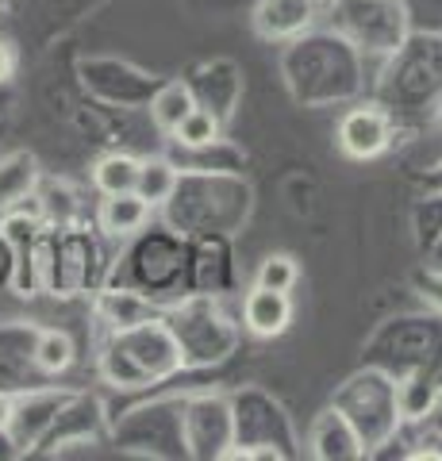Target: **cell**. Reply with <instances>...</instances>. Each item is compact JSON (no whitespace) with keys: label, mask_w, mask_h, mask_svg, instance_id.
I'll list each match as a JSON object with an SVG mask.
<instances>
[{"label":"cell","mask_w":442,"mask_h":461,"mask_svg":"<svg viewBox=\"0 0 442 461\" xmlns=\"http://www.w3.org/2000/svg\"><path fill=\"white\" fill-rule=\"evenodd\" d=\"M281 81L301 108L354 104L365 93V58L331 27L316 23L311 32L284 42Z\"/></svg>","instance_id":"6da1fadb"},{"label":"cell","mask_w":442,"mask_h":461,"mask_svg":"<svg viewBox=\"0 0 442 461\" xmlns=\"http://www.w3.org/2000/svg\"><path fill=\"white\" fill-rule=\"evenodd\" d=\"M374 100L389 108L401 127L427 123L442 112V35L408 32L392 54L381 58L374 74Z\"/></svg>","instance_id":"7a4b0ae2"},{"label":"cell","mask_w":442,"mask_h":461,"mask_svg":"<svg viewBox=\"0 0 442 461\" xmlns=\"http://www.w3.org/2000/svg\"><path fill=\"white\" fill-rule=\"evenodd\" d=\"M162 223L181 230L185 239L196 235H235L247 227L254 212V185L242 173H204L181 169L169 200L158 208Z\"/></svg>","instance_id":"3957f363"},{"label":"cell","mask_w":442,"mask_h":461,"mask_svg":"<svg viewBox=\"0 0 442 461\" xmlns=\"http://www.w3.org/2000/svg\"><path fill=\"white\" fill-rule=\"evenodd\" d=\"M96 373L116 393H150L158 384H174L189 369L166 315H158V320L104 335L96 350Z\"/></svg>","instance_id":"277c9868"},{"label":"cell","mask_w":442,"mask_h":461,"mask_svg":"<svg viewBox=\"0 0 442 461\" xmlns=\"http://www.w3.org/2000/svg\"><path fill=\"white\" fill-rule=\"evenodd\" d=\"M112 258L104 254V235L89 223H42L35 242V277L50 296L74 300L93 296L108 281Z\"/></svg>","instance_id":"5b68a950"},{"label":"cell","mask_w":442,"mask_h":461,"mask_svg":"<svg viewBox=\"0 0 442 461\" xmlns=\"http://www.w3.org/2000/svg\"><path fill=\"white\" fill-rule=\"evenodd\" d=\"M185 269H189V239L162 220H150L139 235L127 239L120 258H112L104 285H123L169 304L185 293Z\"/></svg>","instance_id":"8992f818"},{"label":"cell","mask_w":442,"mask_h":461,"mask_svg":"<svg viewBox=\"0 0 442 461\" xmlns=\"http://www.w3.org/2000/svg\"><path fill=\"white\" fill-rule=\"evenodd\" d=\"M362 366H377L389 377L438 373L442 377V312H401L374 327L362 346Z\"/></svg>","instance_id":"52a82bcc"},{"label":"cell","mask_w":442,"mask_h":461,"mask_svg":"<svg viewBox=\"0 0 442 461\" xmlns=\"http://www.w3.org/2000/svg\"><path fill=\"white\" fill-rule=\"evenodd\" d=\"M166 323L181 346L185 369L223 366L239 350V339H242V323L227 308V296L181 293L166 304Z\"/></svg>","instance_id":"ba28073f"},{"label":"cell","mask_w":442,"mask_h":461,"mask_svg":"<svg viewBox=\"0 0 442 461\" xmlns=\"http://www.w3.org/2000/svg\"><path fill=\"white\" fill-rule=\"evenodd\" d=\"M231 420L235 446L223 461H296L304 454L284 403L258 384H242L231 393Z\"/></svg>","instance_id":"9c48e42d"},{"label":"cell","mask_w":442,"mask_h":461,"mask_svg":"<svg viewBox=\"0 0 442 461\" xmlns=\"http://www.w3.org/2000/svg\"><path fill=\"white\" fill-rule=\"evenodd\" d=\"M331 403L354 423V430H358V438L365 446V457L374 450H381V446L404 427L401 396H396V377H389V373L377 369V366L354 369L350 377L335 388Z\"/></svg>","instance_id":"30bf717a"},{"label":"cell","mask_w":442,"mask_h":461,"mask_svg":"<svg viewBox=\"0 0 442 461\" xmlns=\"http://www.w3.org/2000/svg\"><path fill=\"white\" fill-rule=\"evenodd\" d=\"M181 400L185 393H166L135 403L112 420L108 435L120 454H139L154 461L185 457V427H181Z\"/></svg>","instance_id":"8fae6325"},{"label":"cell","mask_w":442,"mask_h":461,"mask_svg":"<svg viewBox=\"0 0 442 461\" xmlns=\"http://www.w3.org/2000/svg\"><path fill=\"white\" fill-rule=\"evenodd\" d=\"M320 23L338 32L365 62H381L408 39L401 0H327Z\"/></svg>","instance_id":"7c38bea8"},{"label":"cell","mask_w":442,"mask_h":461,"mask_svg":"<svg viewBox=\"0 0 442 461\" xmlns=\"http://www.w3.org/2000/svg\"><path fill=\"white\" fill-rule=\"evenodd\" d=\"M181 427H185V457L223 461L235 446L231 393H223V388H196V393H185Z\"/></svg>","instance_id":"4fadbf2b"},{"label":"cell","mask_w":442,"mask_h":461,"mask_svg":"<svg viewBox=\"0 0 442 461\" xmlns=\"http://www.w3.org/2000/svg\"><path fill=\"white\" fill-rule=\"evenodd\" d=\"M77 74L89 96H96L108 108H147L154 89L162 85L154 74L135 69L131 62H120V58H81Z\"/></svg>","instance_id":"5bb4252c"},{"label":"cell","mask_w":442,"mask_h":461,"mask_svg":"<svg viewBox=\"0 0 442 461\" xmlns=\"http://www.w3.org/2000/svg\"><path fill=\"white\" fill-rule=\"evenodd\" d=\"M74 396V388L42 384V388H23L12 396V411L5 423V438L12 446V457H27L39 450V442L47 438V430L59 420L62 403Z\"/></svg>","instance_id":"9a60e30c"},{"label":"cell","mask_w":442,"mask_h":461,"mask_svg":"<svg viewBox=\"0 0 442 461\" xmlns=\"http://www.w3.org/2000/svg\"><path fill=\"white\" fill-rule=\"evenodd\" d=\"M108 427H112V415L104 411V403L89 393H81V388H74V396L62 403L59 420H54V427L47 430V438L39 442L35 454H42V457H59V454H74V450L85 454L89 446H96L108 435Z\"/></svg>","instance_id":"2e32d148"},{"label":"cell","mask_w":442,"mask_h":461,"mask_svg":"<svg viewBox=\"0 0 442 461\" xmlns=\"http://www.w3.org/2000/svg\"><path fill=\"white\" fill-rule=\"evenodd\" d=\"M335 142L354 162H374L396 147V120L377 100H354L335 127Z\"/></svg>","instance_id":"e0dca14e"},{"label":"cell","mask_w":442,"mask_h":461,"mask_svg":"<svg viewBox=\"0 0 442 461\" xmlns=\"http://www.w3.org/2000/svg\"><path fill=\"white\" fill-rule=\"evenodd\" d=\"M185 293H196V296H231L235 293L231 235H196V239H189Z\"/></svg>","instance_id":"ac0fdd59"},{"label":"cell","mask_w":442,"mask_h":461,"mask_svg":"<svg viewBox=\"0 0 442 461\" xmlns=\"http://www.w3.org/2000/svg\"><path fill=\"white\" fill-rule=\"evenodd\" d=\"M185 81H189L196 104L208 108L223 127L235 120V108L242 100V69H239V62H231V58H208V62H196Z\"/></svg>","instance_id":"d6986e66"},{"label":"cell","mask_w":442,"mask_h":461,"mask_svg":"<svg viewBox=\"0 0 442 461\" xmlns=\"http://www.w3.org/2000/svg\"><path fill=\"white\" fill-rule=\"evenodd\" d=\"M323 20V0H254L250 27L262 42H289Z\"/></svg>","instance_id":"ffe728a7"},{"label":"cell","mask_w":442,"mask_h":461,"mask_svg":"<svg viewBox=\"0 0 442 461\" xmlns=\"http://www.w3.org/2000/svg\"><path fill=\"white\" fill-rule=\"evenodd\" d=\"M166 315L162 300H150L135 293V288H123V285H101L93 293V327L96 335H112V330H127L135 323H147V320H158Z\"/></svg>","instance_id":"44dd1931"},{"label":"cell","mask_w":442,"mask_h":461,"mask_svg":"<svg viewBox=\"0 0 442 461\" xmlns=\"http://www.w3.org/2000/svg\"><path fill=\"white\" fill-rule=\"evenodd\" d=\"M308 454L316 461H362L365 446L347 415L335 403H327L308 427Z\"/></svg>","instance_id":"7402d4cb"},{"label":"cell","mask_w":442,"mask_h":461,"mask_svg":"<svg viewBox=\"0 0 442 461\" xmlns=\"http://www.w3.org/2000/svg\"><path fill=\"white\" fill-rule=\"evenodd\" d=\"M239 323L254 339H277L293 323V296L281 293V288L250 285V293L242 296L239 308Z\"/></svg>","instance_id":"603a6c76"},{"label":"cell","mask_w":442,"mask_h":461,"mask_svg":"<svg viewBox=\"0 0 442 461\" xmlns=\"http://www.w3.org/2000/svg\"><path fill=\"white\" fill-rule=\"evenodd\" d=\"M150 220H154V208L139 193H112L96 208V230L116 242H127L131 235H139Z\"/></svg>","instance_id":"cb8c5ba5"},{"label":"cell","mask_w":442,"mask_h":461,"mask_svg":"<svg viewBox=\"0 0 442 461\" xmlns=\"http://www.w3.org/2000/svg\"><path fill=\"white\" fill-rule=\"evenodd\" d=\"M193 104H196V100H193V89H189V81H185V77L162 81L158 89H154L150 104H147L154 131H158L162 139H169V135L177 131V123H181L185 115L193 112Z\"/></svg>","instance_id":"d4e9b609"},{"label":"cell","mask_w":442,"mask_h":461,"mask_svg":"<svg viewBox=\"0 0 442 461\" xmlns=\"http://www.w3.org/2000/svg\"><path fill=\"white\" fill-rule=\"evenodd\" d=\"M396 396H401L404 423H419L442 408V377L438 373H408L396 381Z\"/></svg>","instance_id":"484cf974"},{"label":"cell","mask_w":442,"mask_h":461,"mask_svg":"<svg viewBox=\"0 0 442 461\" xmlns=\"http://www.w3.org/2000/svg\"><path fill=\"white\" fill-rule=\"evenodd\" d=\"M39 162L32 150H12L0 158V212L20 204L23 196H32L39 189Z\"/></svg>","instance_id":"4316f807"},{"label":"cell","mask_w":442,"mask_h":461,"mask_svg":"<svg viewBox=\"0 0 442 461\" xmlns=\"http://www.w3.org/2000/svg\"><path fill=\"white\" fill-rule=\"evenodd\" d=\"M77 362V346L62 327H39L32 346V369L39 377H62V373Z\"/></svg>","instance_id":"83f0119b"},{"label":"cell","mask_w":442,"mask_h":461,"mask_svg":"<svg viewBox=\"0 0 442 461\" xmlns=\"http://www.w3.org/2000/svg\"><path fill=\"white\" fill-rule=\"evenodd\" d=\"M169 158L177 162V169H204V173H242V166H247L242 150L227 139H216L208 147H177L174 142Z\"/></svg>","instance_id":"f1b7e54d"},{"label":"cell","mask_w":442,"mask_h":461,"mask_svg":"<svg viewBox=\"0 0 442 461\" xmlns=\"http://www.w3.org/2000/svg\"><path fill=\"white\" fill-rule=\"evenodd\" d=\"M181 177V169L174 158H162V154H154V158H139V177H135V193L147 200V204L158 212L169 193H174V185Z\"/></svg>","instance_id":"f546056e"},{"label":"cell","mask_w":442,"mask_h":461,"mask_svg":"<svg viewBox=\"0 0 442 461\" xmlns=\"http://www.w3.org/2000/svg\"><path fill=\"white\" fill-rule=\"evenodd\" d=\"M135 177H139V158L127 150H108L93 162V185L101 196L135 193Z\"/></svg>","instance_id":"4dcf8cb0"},{"label":"cell","mask_w":442,"mask_h":461,"mask_svg":"<svg viewBox=\"0 0 442 461\" xmlns=\"http://www.w3.org/2000/svg\"><path fill=\"white\" fill-rule=\"evenodd\" d=\"M411 235H416V247L423 258L435 254V247L442 242V193L419 196L411 204Z\"/></svg>","instance_id":"1f68e13d"},{"label":"cell","mask_w":442,"mask_h":461,"mask_svg":"<svg viewBox=\"0 0 442 461\" xmlns=\"http://www.w3.org/2000/svg\"><path fill=\"white\" fill-rule=\"evenodd\" d=\"M39 204H42V220L54 223V227H62V223H77L81 220V200L77 193L69 189L66 181H42L39 177Z\"/></svg>","instance_id":"d6a6232c"},{"label":"cell","mask_w":442,"mask_h":461,"mask_svg":"<svg viewBox=\"0 0 442 461\" xmlns=\"http://www.w3.org/2000/svg\"><path fill=\"white\" fill-rule=\"evenodd\" d=\"M223 131H227V127H223L208 108L193 104V112L177 123V131L169 135V142H177V147H208V142L223 139Z\"/></svg>","instance_id":"836d02e7"},{"label":"cell","mask_w":442,"mask_h":461,"mask_svg":"<svg viewBox=\"0 0 442 461\" xmlns=\"http://www.w3.org/2000/svg\"><path fill=\"white\" fill-rule=\"evenodd\" d=\"M296 281H301V266H296L293 254H266L258 269H254V285L262 288H281V293H293Z\"/></svg>","instance_id":"e575fe53"},{"label":"cell","mask_w":442,"mask_h":461,"mask_svg":"<svg viewBox=\"0 0 442 461\" xmlns=\"http://www.w3.org/2000/svg\"><path fill=\"white\" fill-rule=\"evenodd\" d=\"M408 32L442 35V0H401Z\"/></svg>","instance_id":"d590c367"},{"label":"cell","mask_w":442,"mask_h":461,"mask_svg":"<svg viewBox=\"0 0 442 461\" xmlns=\"http://www.w3.org/2000/svg\"><path fill=\"white\" fill-rule=\"evenodd\" d=\"M416 288H419V296L427 300V308L442 312V266H427L416 277Z\"/></svg>","instance_id":"8d00e7d4"},{"label":"cell","mask_w":442,"mask_h":461,"mask_svg":"<svg viewBox=\"0 0 442 461\" xmlns=\"http://www.w3.org/2000/svg\"><path fill=\"white\" fill-rule=\"evenodd\" d=\"M12 74H16V50L8 39H0V89L12 81Z\"/></svg>","instance_id":"74e56055"},{"label":"cell","mask_w":442,"mask_h":461,"mask_svg":"<svg viewBox=\"0 0 442 461\" xmlns=\"http://www.w3.org/2000/svg\"><path fill=\"white\" fill-rule=\"evenodd\" d=\"M12 273H16V262H12V247L0 235V288H12Z\"/></svg>","instance_id":"f35d334b"},{"label":"cell","mask_w":442,"mask_h":461,"mask_svg":"<svg viewBox=\"0 0 442 461\" xmlns=\"http://www.w3.org/2000/svg\"><path fill=\"white\" fill-rule=\"evenodd\" d=\"M8 411H12V396L0 393V435H5V423H8Z\"/></svg>","instance_id":"ab89813d"},{"label":"cell","mask_w":442,"mask_h":461,"mask_svg":"<svg viewBox=\"0 0 442 461\" xmlns=\"http://www.w3.org/2000/svg\"><path fill=\"white\" fill-rule=\"evenodd\" d=\"M427 262H431V266H442V242H438V247H435V254H431V258H427Z\"/></svg>","instance_id":"60d3db41"},{"label":"cell","mask_w":442,"mask_h":461,"mask_svg":"<svg viewBox=\"0 0 442 461\" xmlns=\"http://www.w3.org/2000/svg\"><path fill=\"white\" fill-rule=\"evenodd\" d=\"M0 457H12V446H8V438L0 435Z\"/></svg>","instance_id":"b9f144b4"},{"label":"cell","mask_w":442,"mask_h":461,"mask_svg":"<svg viewBox=\"0 0 442 461\" xmlns=\"http://www.w3.org/2000/svg\"><path fill=\"white\" fill-rule=\"evenodd\" d=\"M5 108H8V85L0 89V115H5Z\"/></svg>","instance_id":"7bdbcfd3"},{"label":"cell","mask_w":442,"mask_h":461,"mask_svg":"<svg viewBox=\"0 0 442 461\" xmlns=\"http://www.w3.org/2000/svg\"><path fill=\"white\" fill-rule=\"evenodd\" d=\"M12 5H16V0H0V12H8Z\"/></svg>","instance_id":"ee69618b"},{"label":"cell","mask_w":442,"mask_h":461,"mask_svg":"<svg viewBox=\"0 0 442 461\" xmlns=\"http://www.w3.org/2000/svg\"><path fill=\"white\" fill-rule=\"evenodd\" d=\"M323 5H327V0H323Z\"/></svg>","instance_id":"f6af8a7d"}]
</instances>
